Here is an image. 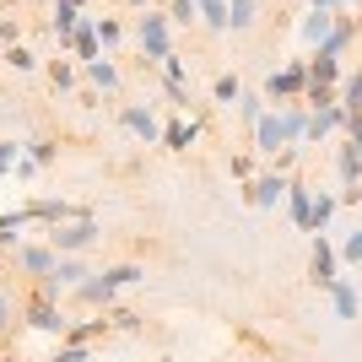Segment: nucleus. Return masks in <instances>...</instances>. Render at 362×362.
I'll return each instance as SVG.
<instances>
[{"instance_id":"obj_13","label":"nucleus","mask_w":362,"mask_h":362,"mask_svg":"<svg viewBox=\"0 0 362 362\" xmlns=\"http://www.w3.org/2000/svg\"><path fill=\"white\" fill-rule=\"evenodd\" d=\"M330 292H335V314H341V319H357V292H351L346 281H335Z\"/></svg>"},{"instance_id":"obj_17","label":"nucleus","mask_w":362,"mask_h":362,"mask_svg":"<svg viewBox=\"0 0 362 362\" xmlns=\"http://www.w3.org/2000/svg\"><path fill=\"white\" fill-rule=\"evenodd\" d=\"M357 173H362V146H346L341 151V179L357 184Z\"/></svg>"},{"instance_id":"obj_2","label":"nucleus","mask_w":362,"mask_h":362,"mask_svg":"<svg viewBox=\"0 0 362 362\" xmlns=\"http://www.w3.org/2000/svg\"><path fill=\"white\" fill-rule=\"evenodd\" d=\"M141 49L151 60H168V16H141Z\"/></svg>"},{"instance_id":"obj_29","label":"nucleus","mask_w":362,"mask_h":362,"mask_svg":"<svg viewBox=\"0 0 362 362\" xmlns=\"http://www.w3.org/2000/svg\"><path fill=\"white\" fill-rule=\"evenodd\" d=\"M6 319H11V303L0 298V330H6Z\"/></svg>"},{"instance_id":"obj_25","label":"nucleus","mask_w":362,"mask_h":362,"mask_svg":"<svg viewBox=\"0 0 362 362\" xmlns=\"http://www.w3.org/2000/svg\"><path fill=\"white\" fill-rule=\"evenodd\" d=\"M195 11H200V0H173V16H179V22H195Z\"/></svg>"},{"instance_id":"obj_31","label":"nucleus","mask_w":362,"mask_h":362,"mask_svg":"<svg viewBox=\"0 0 362 362\" xmlns=\"http://www.w3.org/2000/svg\"><path fill=\"white\" fill-rule=\"evenodd\" d=\"M11 151H16V146H0V168H6V163H11Z\"/></svg>"},{"instance_id":"obj_14","label":"nucleus","mask_w":362,"mask_h":362,"mask_svg":"<svg viewBox=\"0 0 362 362\" xmlns=\"http://www.w3.org/2000/svg\"><path fill=\"white\" fill-rule=\"evenodd\" d=\"M124 124H130V130H136V136H157V119H151V114H146V108H130V114H124Z\"/></svg>"},{"instance_id":"obj_10","label":"nucleus","mask_w":362,"mask_h":362,"mask_svg":"<svg viewBox=\"0 0 362 362\" xmlns=\"http://www.w3.org/2000/svg\"><path fill=\"white\" fill-rule=\"evenodd\" d=\"M330 33H335V16L330 11H314L308 22H303V38H308V44H325Z\"/></svg>"},{"instance_id":"obj_3","label":"nucleus","mask_w":362,"mask_h":362,"mask_svg":"<svg viewBox=\"0 0 362 362\" xmlns=\"http://www.w3.org/2000/svg\"><path fill=\"white\" fill-rule=\"evenodd\" d=\"M130 281H141V271L136 265H119V271H108L103 281H81V292H87V298H108L114 287H130Z\"/></svg>"},{"instance_id":"obj_15","label":"nucleus","mask_w":362,"mask_h":362,"mask_svg":"<svg viewBox=\"0 0 362 362\" xmlns=\"http://www.w3.org/2000/svg\"><path fill=\"white\" fill-rule=\"evenodd\" d=\"M200 11H206V22H211L216 33L233 28V22H227V0H200Z\"/></svg>"},{"instance_id":"obj_16","label":"nucleus","mask_w":362,"mask_h":362,"mask_svg":"<svg viewBox=\"0 0 362 362\" xmlns=\"http://www.w3.org/2000/svg\"><path fill=\"white\" fill-rule=\"evenodd\" d=\"M227 22H233V28H249V22H255V0H227Z\"/></svg>"},{"instance_id":"obj_24","label":"nucleus","mask_w":362,"mask_h":362,"mask_svg":"<svg viewBox=\"0 0 362 362\" xmlns=\"http://www.w3.org/2000/svg\"><path fill=\"white\" fill-rule=\"evenodd\" d=\"M216 98H222V103H233V98H243V87L233 81V76H222V81H216Z\"/></svg>"},{"instance_id":"obj_18","label":"nucleus","mask_w":362,"mask_h":362,"mask_svg":"<svg viewBox=\"0 0 362 362\" xmlns=\"http://www.w3.org/2000/svg\"><path fill=\"white\" fill-rule=\"evenodd\" d=\"M163 141H168V146H189V141H195V119H189V124H168V130H163Z\"/></svg>"},{"instance_id":"obj_19","label":"nucleus","mask_w":362,"mask_h":362,"mask_svg":"<svg viewBox=\"0 0 362 362\" xmlns=\"http://www.w3.org/2000/svg\"><path fill=\"white\" fill-rule=\"evenodd\" d=\"M351 44V28H335L330 38H325V44H319V54H325V60H335V54H341V49Z\"/></svg>"},{"instance_id":"obj_7","label":"nucleus","mask_w":362,"mask_h":362,"mask_svg":"<svg viewBox=\"0 0 362 362\" xmlns=\"http://www.w3.org/2000/svg\"><path fill=\"white\" fill-rule=\"evenodd\" d=\"M335 124H346V108H341V103H330V108H319L314 119H308V136L319 141V136H330Z\"/></svg>"},{"instance_id":"obj_28","label":"nucleus","mask_w":362,"mask_h":362,"mask_svg":"<svg viewBox=\"0 0 362 362\" xmlns=\"http://www.w3.org/2000/svg\"><path fill=\"white\" fill-rule=\"evenodd\" d=\"M54 362H87V351H81V346H71V351H60Z\"/></svg>"},{"instance_id":"obj_9","label":"nucleus","mask_w":362,"mask_h":362,"mask_svg":"<svg viewBox=\"0 0 362 362\" xmlns=\"http://www.w3.org/2000/svg\"><path fill=\"white\" fill-rule=\"evenodd\" d=\"M287 200H292V216H298V227H314V195H308L303 184H292Z\"/></svg>"},{"instance_id":"obj_11","label":"nucleus","mask_w":362,"mask_h":362,"mask_svg":"<svg viewBox=\"0 0 362 362\" xmlns=\"http://www.w3.org/2000/svg\"><path fill=\"white\" fill-rule=\"evenodd\" d=\"M22 265H28L33 276H54V255H49V249H22Z\"/></svg>"},{"instance_id":"obj_30","label":"nucleus","mask_w":362,"mask_h":362,"mask_svg":"<svg viewBox=\"0 0 362 362\" xmlns=\"http://www.w3.org/2000/svg\"><path fill=\"white\" fill-rule=\"evenodd\" d=\"M330 6H341V0H314V11H330Z\"/></svg>"},{"instance_id":"obj_6","label":"nucleus","mask_w":362,"mask_h":362,"mask_svg":"<svg viewBox=\"0 0 362 362\" xmlns=\"http://www.w3.org/2000/svg\"><path fill=\"white\" fill-rule=\"evenodd\" d=\"M292 184L281 179V173H271V179H255V189H249V200H255V206H276V200L287 195Z\"/></svg>"},{"instance_id":"obj_27","label":"nucleus","mask_w":362,"mask_h":362,"mask_svg":"<svg viewBox=\"0 0 362 362\" xmlns=\"http://www.w3.org/2000/svg\"><path fill=\"white\" fill-rule=\"evenodd\" d=\"M341 255H346V259H362V227H357V233L346 238V249H341Z\"/></svg>"},{"instance_id":"obj_12","label":"nucleus","mask_w":362,"mask_h":362,"mask_svg":"<svg viewBox=\"0 0 362 362\" xmlns=\"http://www.w3.org/2000/svg\"><path fill=\"white\" fill-rule=\"evenodd\" d=\"M33 325H38V330H60L65 319L54 314V303H49V298H38V303H33Z\"/></svg>"},{"instance_id":"obj_21","label":"nucleus","mask_w":362,"mask_h":362,"mask_svg":"<svg viewBox=\"0 0 362 362\" xmlns=\"http://www.w3.org/2000/svg\"><path fill=\"white\" fill-rule=\"evenodd\" d=\"M238 103H243V119H255V124H259V114H265V98H255V92H243Z\"/></svg>"},{"instance_id":"obj_22","label":"nucleus","mask_w":362,"mask_h":362,"mask_svg":"<svg viewBox=\"0 0 362 362\" xmlns=\"http://www.w3.org/2000/svg\"><path fill=\"white\" fill-rule=\"evenodd\" d=\"M330 216H335V200H330V195H319V200H314V227H325Z\"/></svg>"},{"instance_id":"obj_5","label":"nucleus","mask_w":362,"mask_h":362,"mask_svg":"<svg viewBox=\"0 0 362 362\" xmlns=\"http://www.w3.org/2000/svg\"><path fill=\"white\" fill-rule=\"evenodd\" d=\"M303 87H308V71H303V65H287V71L271 76L265 92H271V98H292V92H303Z\"/></svg>"},{"instance_id":"obj_8","label":"nucleus","mask_w":362,"mask_h":362,"mask_svg":"<svg viewBox=\"0 0 362 362\" xmlns=\"http://www.w3.org/2000/svg\"><path fill=\"white\" fill-rule=\"evenodd\" d=\"M92 233H98V227H92L87 216H81V222H76V227H65V233H54V243H60V249H87V243H92Z\"/></svg>"},{"instance_id":"obj_1","label":"nucleus","mask_w":362,"mask_h":362,"mask_svg":"<svg viewBox=\"0 0 362 362\" xmlns=\"http://www.w3.org/2000/svg\"><path fill=\"white\" fill-rule=\"evenodd\" d=\"M298 136H308V114H303V108H287V114H259V124H255L259 151H276V146H287V141H298Z\"/></svg>"},{"instance_id":"obj_4","label":"nucleus","mask_w":362,"mask_h":362,"mask_svg":"<svg viewBox=\"0 0 362 362\" xmlns=\"http://www.w3.org/2000/svg\"><path fill=\"white\" fill-rule=\"evenodd\" d=\"M308 271H314L319 287H335V281H341V276H335V249H330L325 238L314 243V259H308Z\"/></svg>"},{"instance_id":"obj_20","label":"nucleus","mask_w":362,"mask_h":362,"mask_svg":"<svg viewBox=\"0 0 362 362\" xmlns=\"http://www.w3.org/2000/svg\"><path fill=\"white\" fill-rule=\"evenodd\" d=\"M71 44H76V49H81V54L92 60V54H98V33H92V28H76V38H71Z\"/></svg>"},{"instance_id":"obj_23","label":"nucleus","mask_w":362,"mask_h":362,"mask_svg":"<svg viewBox=\"0 0 362 362\" xmlns=\"http://www.w3.org/2000/svg\"><path fill=\"white\" fill-rule=\"evenodd\" d=\"M92 81H98V87H114V81H119V76H114V65H103V60H92Z\"/></svg>"},{"instance_id":"obj_32","label":"nucleus","mask_w":362,"mask_h":362,"mask_svg":"<svg viewBox=\"0 0 362 362\" xmlns=\"http://www.w3.org/2000/svg\"><path fill=\"white\" fill-rule=\"evenodd\" d=\"M357 6H362V0H357Z\"/></svg>"},{"instance_id":"obj_26","label":"nucleus","mask_w":362,"mask_h":362,"mask_svg":"<svg viewBox=\"0 0 362 362\" xmlns=\"http://www.w3.org/2000/svg\"><path fill=\"white\" fill-rule=\"evenodd\" d=\"M346 124H351V146H362V108H346Z\"/></svg>"}]
</instances>
